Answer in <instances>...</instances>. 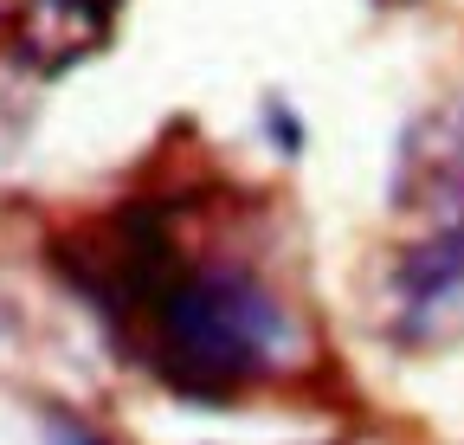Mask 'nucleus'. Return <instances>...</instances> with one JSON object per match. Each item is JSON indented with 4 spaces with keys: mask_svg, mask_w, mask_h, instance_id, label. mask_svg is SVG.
Instances as JSON below:
<instances>
[{
    "mask_svg": "<svg viewBox=\"0 0 464 445\" xmlns=\"http://www.w3.org/2000/svg\"><path fill=\"white\" fill-rule=\"evenodd\" d=\"M174 401L226 407L258 387H277L304 368L310 336L290 297L246 252H194L181 246L155 285L110 329Z\"/></svg>",
    "mask_w": 464,
    "mask_h": 445,
    "instance_id": "nucleus-1",
    "label": "nucleus"
},
{
    "mask_svg": "<svg viewBox=\"0 0 464 445\" xmlns=\"http://www.w3.org/2000/svg\"><path fill=\"white\" fill-rule=\"evenodd\" d=\"M393 207L420 213L426 233L464 227V103H439L400 130L393 149Z\"/></svg>",
    "mask_w": 464,
    "mask_h": 445,
    "instance_id": "nucleus-2",
    "label": "nucleus"
},
{
    "mask_svg": "<svg viewBox=\"0 0 464 445\" xmlns=\"http://www.w3.org/2000/svg\"><path fill=\"white\" fill-rule=\"evenodd\" d=\"M464 310V227L451 233H420L413 246L393 252L387 271V329L393 343H432Z\"/></svg>",
    "mask_w": 464,
    "mask_h": 445,
    "instance_id": "nucleus-3",
    "label": "nucleus"
},
{
    "mask_svg": "<svg viewBox=\"0 0 464 445\" xmlns=\"http://www.w3.org/2000/svg\"><path fill=\"white\" fill-rule=\"evenodd\" d=\"M123 0H20L14 14V59L58 78L110 39Z\"/></svg>",
    "mask_w": 464,
    "mask_h": 445,
    "instance_id": "nucleus-4",
    "label": "nucleus"
},
{
    "mask_svg": "<svg viewBox=\"0 0 464 445\" xmlns=\"http://www.w3.org/2000/svg\"><path fill=\"white\" fill-rule=\"evenodd\" d=\"M258 123L271 130V149H277V155H304V117H297V110H290L277 91L258 103Z\"/></svg>",
    "mask_w": 464,
    "mask_h": 445,
    "instance_id": "nucleus-5",
    "label": "nucleus"
},
{
    "mask_svg": "<svg viewBox=\"0 0 464 445\" xmlns=\"http://www.w3.org/2000/svg\"><path fill=\"white\" fill-rule=\"evenodd\" d=\"M45 439H52V445H103L97 432H84V426H72V420H52Z\"/></svg>",
    "mask_w": 464,
    "mask_h": 445,
    "instance_id": "nucleus-6",
    "label": "nucleus"
}]
</instances>
